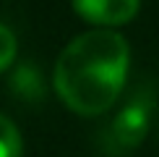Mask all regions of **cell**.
<instances>
[{"label": "cell", "instance_id": "cell-1", "mask_svg": "<svg viewBox=\"0 0 159 157\" xmlns=\"http://www.w3.org/2000/svg\"><path fill=\"white\" fill-rule=\"evenodd\" d=\"M128 74V42L107 29L76 37L55 63L57 97L78 115H99L120 97Z\"/></svg>", "mask_w": 159, "mask_h": 157}, {"label": "cell", "instance_id": "cell-2", "mask_svg": "<svg viewBox=\"0 0 159 157\" xmlns=\"http://www.w3.org/2000/svg\"><path fill=\"white\" fill-rule=\"evenodd\" d=\"M151 121V102L149 100H133L120 110V115L112 123V139L120 147H136L149 131Z\"/></svg>", "mask_w": 159, "mask_h": 157}, {"label": "cell", "instance_id": "cell-3", "mask_svg": "<svg viewBox=\"0 0 159 157\" xmlns=\"http://www.w3.org/2000/svg\"><path fill=\"white\" fill-rule=\"evenodd\" d=\"M73 8L81 18L99 26L128 24L138 13V0H73Z\"/></svg>", "mask_w": 159, "mask_h": 157}, {"label": "cell", "instance_id": "cell-4", "mask_svg": "<svg viewBox=\"0 0 159 157\" xmlns=\"http://www.w3.org/2000/svg\"><path fill=\"white\" fill-rule=\"evenodd\" d=\"M0 157H21V134L5 115H0Z\"/></svg>", "mask_w": 159, "mask_h": 157}, {"label": "cell", "instance_id": "cell-5", "mask_svg": "<svg viewBox=\"0 0 159 157\" xmlns=\"http://www.w3.org/2000/svg\"><path fill=\"white\" fill-rule=\"evenodd\" d=\"M16 58V37L8 26L0 24V71H5Z\"/></svg>", "mask_w": 159, "mask_h": 157}]
</instances>
